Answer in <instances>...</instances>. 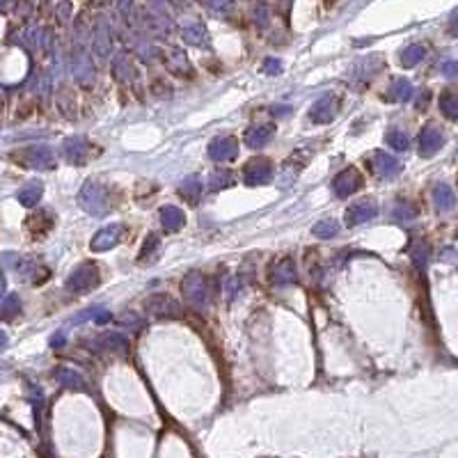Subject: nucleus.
<instances>
[{
	"instance_id": "393cba45",
	"label": "nucleus",
	"mask_w": 458,
	"mask_h": 458,
	"mask_svg": "<svg viewBox=\"0 0 458 458\" xmlns=\"http://www.w3.org/2000/svg\"><path fill=\"white\" fill-rule=\"evenodd\" d=\"M424 57H426V48L421 46V44H410V46H405L401 50V57H399V60H401L405 69H412V67H417Z\"/></svg>"
},
{
	"instance_id": "f704fd0d",
	"label": "nucleus",
	"mask_w": 458,
	"mask_h": 458,
	"mask_svg": "<svg viewBox=\"0 0 458 458\" xmlns=\"http://www.w3.org/2000/svg\"><path fill=\"white\" fill-rule=\"evenodd\" d=\"M55 378L62 385H67V388H83V385H85L83 378L71 372V369H60V372H55Z\"/></svg>"
},
{
	"instance_id": "37998d69",
	"label": "nucleus",
	"mask_w": 458,
	"mask_h": 458,
	"mask_svg": "<svg viewBox=\"0 0 458 458\" xmlns=\"http://www.w3.org/2000/svg\"><path fill=\"white\" fill-rule=\"evenodd\" d=\"M273 113H275V115H289V113H292V108H287V106H282V108H273Z\"/></svg>"
},
{
	"instance_id": "20e7f679",
	"label": "nucleus",
	"mask_w": 458,
	"mask_h": 458,
	"mask_svg": "<svg viewBox=\"0 0 458 458\" xmlns=\"http://www.w3.org/2000/svg\"><path fill=\"white\" fill-rule=\"evenodd\" d=\"M273 179V163L268 158H252L243 167V184L245 186H261Z\"/></svg>"
},
{
	"instance_id": "cd10ccee",
	"label": "nucleus",
	"mask_w": 458,
	"mask_h": 458,
	"mask_svg": "<svg viewBox=\"0 0 458 458\" xmlns=\"http://www.w3.org/2000/svg\"><path fill=\"white\" fill-rule=\"evenodd\" d=\"M440 111L447 120H458V94L454 90H445L440 94Z\"/></svg>"
},
{
	"instance_id": "4be33fe9",
	"label": "nucleus",
	"mask_w": 458,
	"mask_h": 458,
	"mask_svg": "<svg viewBox=\"0 0 458 458\" xmlns=\"http://www.w3.org/2000/svg\"><path fill=\"white\" fill-rule=\"evenodd\" d=\"M388 92H390L388 94L390 101H399V104H403V101L412 99V94H415V87H412L410 81H405V78H397V81L390 85Z\"/></svg>"
},
{
	"instance_id": "aec40b11",
	"label": "nucleus",
	"mask_w": 458,
	"mask_h": 458,
	"mask_svg": "<svg viewBox=\"0 0 458 458\" xmlns=\"http://www.w3.org/2000/svg\"><path fill=\"white\" fill-rule=\"evenodd\" d=\"M165 64L167 69L172 71V74L177 76H188L191 74V62H188V57L184 55V50L181 48H170L165 53Z\"/></svg>"
},
{
	"instance_id": "f257e3e1",
	"label": "nucleus",
	"mask_w": 458,
	"mask_h": 458,
	"mask_svg": "<svg viewBox=\"0 0 458 458\" xmlns=\"http://www.w3.org/2000/svg\"><path fill=\"white\" fill-rule=\"evenodd\" d=\"M78 204L83 211H87L90 216H106L108 209H111V198H108V191L99 181H87L78 193Z\"/></svg>"
},
{
	"instance_id": "7c9ffc66",
	"label": "nucleus",
	"mask_w": 458,
	"mask_h": 458,
	"mask_svg": "<svg viewBox=\"0 0 458 458\" xmlns=\"http://www.w3.org/2000/svg\"><path fill=\"white\" fill-rule=\"evenodd\" d=\"M385 142L390 144L392 149H397V151H405L410 147V137H408V133H403V131H399V128H392V131H388V135H385Z\"/></svg>"
},
{
	"instance_id": "dca6fc26",
	"label": "nucleus",
	"mask_w": 458,
	"mask_h": 458,
	"mask_svg": "<svg viewBox=\"0 0 458 458\" xmlns=\"http://www.w3.org/2000/svg\"><path fill=\"white\" fill-rule=\"evenodd\" d=\"M158 216H161V225L165 231H179L186 225V216L179 207L165 204V207H161V213Z\"/></svg>"
},
{
	"instance_id": "a878e982",
	"label": "nucleus",
	"mask_w": 458,
	"mask_h": 458,
	"mask_svg": "<svg viewBox=\"0 0 458 458\" xmlns=\"http://www.w3.org/2000/svg\"><path fill=\"white\" fill-rule=\"evenodd\" d=\"M202 181L198 179V177H188V179H184L181 181V186H179V195L184 200H188L191 204H198V200H200V195H202Z\"/></svg>"
},
{
	"instance_id": "e433bc0d",
	"label": "nucleus",
	"mask_w": 458,
	"mask_h": 458,
	"mask_svg": "<svg viewBox=\"0 0 458 458\" xmlns=\"http://www.w3.org/2000/svg\"><path fill=\"white\" fill-rule=\"evenodd\" d=\"M204 37H207V32H204V26H191V28H186L184 30V39L188 41V44H195V46H198V44H202L204 41Z\"/></svg>"
},
{
	"instance_id": "f8f14e48",
	"label": "nucleus",
	"mask_w": 458,
	"mask_h": 458,
	"mask_svg": "<svg viewBox=\"0 0 458 458\" xmlns=\"http://www.w3.org/2000/svg\"><path fill=\"white\" fill-rule=\"evenodd\" d=\"M378 216V204L374 200H362L358 204H353L346 211V225L348 227H355V225L369 222Z\"/></svg>"
},
{
	"instance_id": "1a4fd4ad",
	"label": "nucleus",
	"mask_w": 458,
	"mask_h": 458,
	"mask_svg": "<svg viewBox=\"0 0 458 458\" xmlns=\"http://www.w3.org/2000/svg\"><path fill=\"white\" fill-rule=\"evenodd\" d=\"M209 156L213 158L216 163H229L238 156V142L234 137H216L213 142L209 144Z\"/></svg>"
},
{
	"instance_id": "c756f323",
	"label": "nucleus",
	"mask_w": 458,
	"mask_h": 458,
	"mask_svg": "<svg viewBox=\"0 0 458 458\" xmlns=\"http://www.w3.org/2000/svg\"><path fill=\"white\" fill-rule=\"evenodd\" d=\"M312 234L316 238H334L339 234V222L337 220H330V218H325V220H318L314 227H312Z\"/></svg>"
},
{
	"instance_id": "473e14b6",
	"label": "nucleus",
	"mask_w": 458,
	"mask_h": 458,
	"mask_svg": "<svg viewBox=\"0 0 458 458\" xmlns=\"http://www.w3.org/2000/svg\"><path fill=\"white\" fill-rule=\"evenodd\" d=\"M231 181H234L231 172H227V170H216V172H211V177H209V188H211V191H220V188L231 186Z\"/></svg>"
},
{
	"instance_id": "a19ab883",
	"label": "nucleus",
	"mask_w": 458,
	"mask_h": 458,
	"mask_svg": "<svg viewBox=\"0 0 458 458\" xmlns=\"http://www.w3.org/2000/svg\"><path fill=\"white\" fill-rule=\"evenodd\" d=\"M238 292V280L236 278H229V287L225 289V294H229V298H234Z\"/></svg>"
},
{
	"instance_id": "6e6552de",
	"label": "nucleus",
	"mask_w": 458,
	"mask_h": 458,
	"mask_svg": "<svg viewBox=\"0 0 458 458\" xmlns=\"http://www.w3.org/2000/svg\"><path fill=\"white\" fill-rule=\"evenodd\" d=\"M92 154H94V149H92V144L85 140V137L76 135V137H69V140L64 142V156H67V161L74 163V165H85L92 158Z\"/></svg>"
},
{
	"instance_id": "9b49d317",
	"label": "nucleus",
	"mask_w": 458,
	"mask_h": 458,
	"mask_svg": "<svg viewBox=\"0 0 458 458\" xmlns=\"http://www.w3.org/2000/svg\"><path fill=\"white\" fill-rule=\"evenodd\" d=\"M334 115H337V99H334L332 94H323V97L316 99L314 106H312L309 120L316 122V124H328V122L334 120Z\"/></svg>"
},
{
	"instance_id": "0eeeda50",
	"label": "nucleus",
	"mask_w": 458,
	"mask_h": 458,
	"mask_svg": "<svg viewBox=\"0 0 458 458\" xmlns=\"http://www.w3.org/2000/svg\"><path fill=\"white\" fill-rule=\"evenodd\" d=\"M122 234H124V227H122V225H111V227L99 229L97 234L92 236L90 250H92V252H106V250H113L115 245L120 243Z\"/></svg>"
},
{
	"instance_id": "412c9836",
	"label": "nucleus",
	"mask_w": 458,
	"mask_h": 458,
	"mask_svg": "<svg viewBox=\"0 0 458 458\" xmlns=\"http://www.w3.org/2000/svg\"><path fill=\"white\" fill-rule=\"evenodd\" d=\"M113 74L117 76L122 83H133L137 71L133 67V62H131V57L126 53H120L113 62Z\"/></svg>"
},
{
	"instance_id": "c9c22d12",
	"label": "nucleus",
	"mask_w": 458,
	"mask_h": 458,
	"mask_svg": "<svg viewBox=\"0 0 458 458\" xmlns=\"http://www.w3.org/2000/svg\"><path fill=\"white\" fill-rule=\"evenodd\" d=\"M21 309V303H19V296H7L5 298V303L0 305V316L3 318H10V316H14L17 312Z\"/></svg>"
},
{
	"instance_id": "423d86ee",
	"label": "nucleus",
	"mask_w": 458,
	"mask_h": 458,
	"mask_svg": "<svg viewBox=\"0 0 458 458\" xmlns=\"http://www.w3.org/2000/svg\"><path fill=\"white\" fill-rule=\"evenodd\" d=\"M442 144H445V135H442V131L438 126L428 124V126L421 128V133H419V156H424V158L435 156L442 149Z\"/></svg>"
},
{
	"instance_id": "ea45409f",
	"label": "nucleus",
	"mask_w": 458,
	"mask_h": 458,
	"mask_svg": "<svg viewBox=\"0 0 458 458\" xmlns=\"http://www.w3.org/2000/svg\"><path fill=\"white\" fill-rule=\"evenodd\" d=\"M442 74L447 78H458V60H449L442 64Z\"/></svg>"
},
{
	"instance_id": "bb28decb",
	"label": "nucleus",
	"mask_w": 458,
	"mask_h": 458,
	"mask_svg": "<svg viewBox=\"0 0 458 458\" xmlns=\"http://www.w3.org/2000/svg\"><path fill=\"white\" fill-rule=\"evenodd\" d=\"M41 193H44V188L39 181H30V184L19 191V202L23 207H35L41 200Z\"/></svg>"
},
{
	"instance_id": "4468645a",
	"label": "nucleus",
	"mask_w": 458,
	"mask_h": 458,
	"mask_svg": "<svg viewBox=\"0 0 458 458\" xmlns=\"http://www.w3.org/2000/svg\"><path fill=\"white\" fill-rule=\"evenodd\" d=\"M147 307H149L151 314H156V316H179L181 314L179 305L174 303L170 296H165V294L151 296L149 300H147Z\"/></svg>"
},
{
	"instance_id": "5701e85b",
	"label": "nucleus",
	"mask_w": 458,
	"mask_h": 458,
	"mask_svg": "<svg viewBox=\"0 0 458 458\" xmlns=\"http://www.w3.org/2000/svg\"><path fill=\"white\" fill-rule=\"evenodd\" d=\"M433 202L438 211H452L456 207V195L447 184H438L433 188Z\"/></svg>"
},
{
	"instance_id": "58836bf2",
	"label": "nucleus",
	"mask_w": 458,
	"mask_h": 458,
	"mask_svg": "<svg viewBox=\"0 0 458 458\" xmlns=\"http://www.w3.org/2000/svg\"><path fill=\"white\" fill-rule=\"evenodd\" d=\"M254 19H257V23L266 26L268 23V7L266 5H254Z\"/></svg>"
},
{
	"instance_id": "39448f33",
	"label": "nucleus",
	"mask_w": 458,
	"mask_h": 458,
	"mask_svg": "<svg viewBox=\"0 0 458 458\" xmlns=\"http://www.w3.org/2000/svg\"><path fill=\"white\" fill-rule=\"evenodd\" d=\"M360 186H362V177H360V172L355 170V167H346V170H341L332 181V191L339 200L351 198L353 193L360 191Z\"/></svg>"
},
{
	"instance_id": "c03bdc74",
	"label": "nucleus",
	"mask_w": 458,
	"mask_h": 458,
	"mask_svg": "<svg viewBox=\"0 0 458 458\" xmlns=\"http://www.w3.org/2000/svg\"><path fill=\"white\" fill-rule=\"evenodd\" d=\"M5 294V275H3V271H0V296Z\"/></svg>"
},
{
	"instance_id": "6ab92c4d",
	"label": "nucleus",
	"mask_w": 458,
	"mask_h": 458,
	"mask_svg": "<svg viewBox=\"0 0 458 458\" xmlns=\"http://www.w3.org/2000/svg\"><path fill=\"white\" fill-rule=\"evenodd\" d=\"M92 344L97 346L94 351H104V348H111V351H120V353L128 351V339L120 332H106V334H101L99 339H94Z\"/></svg>"
},
{
	"instance_id": "4c0bfd02",
	"label": "nucleus",
	"mask_w": 458,
	"mask_h": 458,
	"mask_svg": "<svg viewBox=\"0 0 458 458\" xmlns=\"http://www.w3.org/2000/svg\"><path fill=\"white\" fill-rule=\"evenodd\" d=\"M264 74H268V76H278L280 71H282V62L280 60H275V57H268V60H264Z\"/></svg>"
},
{
	"instance_id": "a211bd4d",
	"label": "nucleus",
	"mask_w": 458,
	"mask_h": 458,
	"mask_svg": "<svg viewBox=\"0 0 458 458\" xmlns=\"http://www.w3.org/2000/svg\"><path fill=\"white\" fill-rule=\"evenodd\" d=\"M273 135H275L273 124L252 126V128H248V133H245V144H248L250 149H259V147H264V144L271 142Z\"/></svg>"
},
{
	"instance_id": "2f4dec72",
	"label": "nucleus",
	"mask_w": 458,
	"mask_h": 458,
	"mask_svg": "<svg viewBox=\"0 0 458 458\" xmlns=\"http://www.w3.org/2000/svg\"><path fill=\"white\" fill-rule=\"evenodd\" d=\"M158 245H161L158 236H156V234H149L147 238H144V245H142L140 254H137V261H140V264H147V261L154 259V254L158 252Z\"/></svg>"
},
{
	"instance_id": "b1692460",
	"label": "nucleus",
	"mask_w": 458,
	"mask_h": 458,
	"mask_svg": "<svg viewBox=\"0 0 458 458\" xmlns=\"http://www.w3.org/2000/svg\"><path fill=\"white\" fill-rule=\"evenodd\" d=\"M273 282L280 287L285 285H292V282H296V266L292 259H282L278 266H275L273 271Z\"/></svg>"
},
{
	"instance_id": "c85d7f7f",
	"label": "nucleus",
	"mask_w": 458,
	"mask_h": 458,
	"mask_svg": "<svg viewBox=\"0 0 458 458\" xmlns=\"http://www.w3.org/2000/svg\"><path fill=\"white\" fill-rule=\"evenodd\" d=\"M392 218L399 220V222L415 220V218H417V207L410 204V202H405V200H399L397 204H394V209H392Z\"/></svg>"
},
{
	"instance_id": "f03ea898",
	"label": "nucleus",
	"mask_w": 458,
	"mask_h": 458,
	"mask_svg": "<svg viewBox=\"0 0 458 458\" xmlns=\"http://www.w3.org/2000/svg\"><path fill=\"white\" fill-rule=\"evenodd\" d=\"M181 292L195 309H207V305L211 303V285L202 273L186 275L181 282Z\"/></svg>"
},
{
	"instance_id": "79ce46f5",
	"label": "nucleus",
	"mask_w": 458,
	"mask_h": 458,
	"mask_svg": "<svg viewBox=\"0 0 458 458\" xmlns=\"http://www.w3.org/2000/svg\"><path fill=\"white\" fill-rule=\"evenodd\" d=\"M449 32H452L454 37H458V12L449 19Z\"/></svg>"
},
{
	"instance_id": "ddd939ff",
	"label": "nucleus",
	"mask_w": 458,
	"mask_h": 458,
	"mask_svg": "<svg viewBox=\"0 0 458 458\" xmlns=\"http://www.w3.org/2000/svg\"><path fill=\"white\" fill-rule=\"evenodd\" d=\"M372 165H374V172L383 179H394L397 174H401V170H403V165L399 163V158L390 156L388 151H376Z\"/></svg>"
},
{
	"instance_id": "f3484780",
	"label": "nucleus",
	"mask_w": 458,
	"mask_h": 458,
	"mask_svg": "<svg viewBox=\"0 0 458 458\" xmlns=\"http://www.w3.org/2000/svg\"><path fill=\"white\" fill-rule=\"evenodd\" d=\"M383 69V60L378 55H369V57H362L358 64H353L351 69V78H374L378 71Z\"/></svg>"
},
{
	"instance_id": "7ed1b4c3",
	"label": "nucleus",
	"mask_w": 458,
	"mask_h": 458,
	"mask_svg": "<svg viewBox=\"0 0 458 458\" xmlns=\"http://www.w3.org/2000/svg\"><path fill=\"white\" fill-rule=\"evenodd\" d=\"M99 285V268L94 264H81L78 268H74L67 280V289L74 294H85L90 292V289H94Z\"/></svg>"
},
{
	"instance_id": "72a5a7b5",
	"label": "nucleus",
	"mask_w": 458,
	"mask_h": 458,
	"mask_svg": "<svg viewBox=\"0 0 458 458\" xmlns=\"http://www.w3.org/2000/svg\"><path fill=\"white\" fill-rule=\"evenodd\" d=\"M410 254H412V264L417 266V271H424L426 264H428V245L417 241L415 245H412Z\"/></svg>"
},
{
	"instance_id": "9d476101",
	"label": "nucleus",
	"mask_w": 458,
	"mask_h": 458,
	"mask_svg": "<svg viewBox=\"0 0 458 458\" xmlns=\"http://www.w3.org/2000/svg\"><path fill=\"white\" fill-rule=\"evenodd\" d=\"M21 161H23L28 167H37V170H50V167L55 165L53 151H50L48 147H41V144L21 151Z\"/></svg>"
},
{
	"instance_id": "a18cd8bd",
	"label": "nucleus",
	"mask_w": 458,
	"mask_h": 458,
	"mask_svg": "<svg viewBox=\"0 0 458 458\" xmlns=\"http://www.w3.org/2000/svg\"><path fill=\"white\" fill-rule=\"evenodd\" d=\"M7 346V334L0 330V348H5Z\"/></svg>"
},
{
	"instance_id": "2eb2a0df",
	"label": "nucleus",
	"mask_w": 458,
	"mask_h": 458,
	"mask_svg": "<svg viewBox=\"0 0 458 458\" xmlns=\"http://www.w3.org/2000/svg\"><path fill=\"white\" fill-rule=\"evenodd\" d=\"M111 28H108L106 21H99L97 26V32H94V55L99 57V60H106L108 55H111Z\"/></svg>"
}]
</instances>
